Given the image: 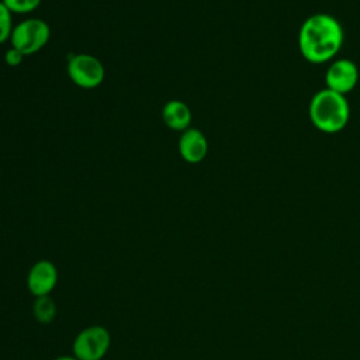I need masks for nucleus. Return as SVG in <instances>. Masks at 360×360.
<instances>
[{"instance_id": "obj_1", "label": "nucleus", "mask_w": 360, "mask_h": 360, "mask_svg": "<svg viewBox=\"0 0 360 360\" xmlns=\"http://www.w3.org/2000/svg\"><path fill=\"white\" fill-rule=\"evenodd\" d=\"M343 42V30L336 18L328 14L308 17L298 35L302 56L312 63H323L332 59Z\"/></svg>"}, {"instance_id": "obj_2", "label": "nucleus", "mask_w": 360, "mask_h": 360, "mask_svg": "<svg viewBox=\"0 0 360 360\" xmlns=\"http://www.w3.org/2000/svg\"><path fill=\"white\" fill-rule=\"evenodd\" d=\"M349 103L346 97L330 89L318 91L309 103V118L322 132L336 134L349 121Z\"/></svg>"}, {"instance_id": "obj_3", "label": "nucleus", "mask_w": 360, "mask_h": 360, "mask_svg": "<svg viewBox=\"0 0 360 360\" xmlns=\"http://www.w3.org/2000/svg\"><path fill=\"white\" fill-rule=\"evenodd\" d=\"M51 37L49 25L39 18H28L13 28L10 41L11 48L21 52L24 56L41 51Z\"/></svg>"}, {"instance_id": "obj_4", "label": "nucleus", "mask_w": 360, "mask_h": 360, "mask_svg": "<svg viewBox=\"0 0 360 360\" xmlns=\"http://www.w3.org/2000/svg\"><path fill=\"white\" fill-rule=\"evenodd\" d=\"M110 345V332L101 325H91L76 335L72 350L79 360H101L107 354Z\"/></svg>"}, {"instance_id": "obj_5", "label": "nucleus", "mask_w": 360, "mask_h": 360, "mask_svg": "<svg viewBox=\"0 0 360 360\" xmlns=\"http://www.w3.org/2000/svg\"><path fill=\"white\" fill-rule=\"evenodd\" d=\"M68 75L70 80L82 89H94L104 80V66L93 55L79 53L68 62Z\"/></svg>"}, {"instance_id": "obj_6", "label": "nucleus", "mask_w": 360, "mask_h": 360, "mask_svg": "<svg viewBox=\"0 0 360 360\" xmlns=\"http://www.w3.org/2000/svg\"><path fill=\"white\" fill-rule=\"evenodd\" d=\"M58 283V270L49 260H38L27 276L28 291L37 298L49 295Z\"/></svg>"}, {"instance_id": "obj_7", "label": "nucleus", "mask_w": 360, "mask_h": 360, "mask_svg": "<svg viewBox=\"0 0 360 360\" xmlns=\"http://www.w3.org/2000/svg\"><path fill=\"white\" fill-rule=\"evenodd\" d=\"M328 89L346 94L354 89L359 80V72L356 65L349 59H339L333 62L325 76Z\"/></svg>"}, {"instance_id": "obj_8", "label": "nucleus", "mask_w": 360, "mask_h": 360, "mask_svg": "<svg viewBox=\"0 0 360 360\" xmlns=\"http://www.w3.org/2000/svg\"><path fill=\"white\" fill-rule=\"evenodd\" d=\"M179 152L186 162L200 163L208 152V142L205 135L195 128H187L180 135Z\"/></svg>"}, {"instance_id": "obj_9", "label": "nucleus", "mask_w": 360, "mask_h": 360, "mask_svg": "<svg viewBox=\"0 0 360 360\" xmlns=\"http://www.w3.org/2000/svg\"><path fill=\"white\" fill-rule=\"evenodd\" d=\"M162 118L166 127L183 132L191 122V111L186 103L180 100H170L163 105Z\"/></svg>"}, {"instance_id": "obj_10", "label": "nucleus", "mask_w": 360, "mask_h": 360, "mask_svg": "<svg viewBox=\"0 0 360 360\" xmlns=\"http://www.w3.org/2000/svg\"><path fill=\"white\" fill-rule=\"evenodd\" d=\"M32 314L37 322L39 323H49L53 321L56 315V304L51 295L37 297L32 305Z\"/></svg>"}, {"instance_id": "obj_11", "label": "nucleus", "mask_w": 360, "mask_h": 360, "mask_svg": "<svg viewBox=\"0 0 360 360\" xmlns=\"http://www.w3.org/2000/svg\"><path fill=\"white\" fill-rule=\"evenodd\" d=\"M13 28L11 11L4 6L3 1H0V45L10 39Z\"/></svg>"}, {"instance_id": "obj_12", "label": "nucleus", "mask_w": 360, "mask_h": 360, "mask_svg": "<svg viewBox=\"0 0 360 360\" xmlns=\"http://www.w3.org/2000/svg\"><path fill=\"white\" fill-rule=\"evenodd\" d=\"M11 13H31L41 4V0H1Z\"/></svg>"}, {"instance_id": "obj_13", "label": "nucleus", "mask_w": 360, "mask_h": 360, "mask_svg": "<svg viewBox=\"0 0 360 360\" xmlns=\"http://www.w3.org/2000/svg\"><path fill=\"white\" fill-rule=\"evenodd\" d=\"M22 58H24V55L21 52H18L17 49H14V48L8 49L7 53H6V62L8 65H18Z\"/></svg>"}, {"instance_id": "obj_14", "label": "nucleus", "mask_w": 360, "mask_h": 360, "mask_svg": "<svg viewBox=\"0 0 360 360\" xmlns=\"http://www.w3.org/2000/svg\"><path fill=\"white\" fill-rule=\"evenodd\" d=\"M53 360H79V359H77V357H75L73 354H72V356L65 354V356H58V357H55Z\"/></svg>"}]
</instances>
